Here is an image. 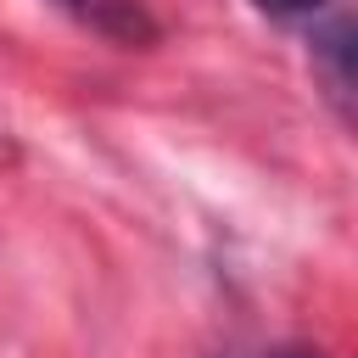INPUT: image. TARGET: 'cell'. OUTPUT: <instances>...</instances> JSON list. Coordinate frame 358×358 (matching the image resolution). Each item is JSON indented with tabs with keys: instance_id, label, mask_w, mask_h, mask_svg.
<instances>
[{
	"instance_id": "3",
	"label": "cell",
	"mask_w": 358,
	"mask_h": 358,
	"mask_svg": "<svg viewBox=\"0 0 358 358\" xmlns=\"http://www.w3.org/2000/svg\"><path fill=\"white\" fill-rule=\"evenodd\" d=\"M263 17H274V22H313V17H324L336 0H252Z\"/></svg>"
},
{
	"instance_id": "1",
	"label": "cell",
	"mask_w": 358,
	"mask_h": 358,
	"mask_svg": "<svg viewBox=\"0 0 358 358\" xmlns=\"http://www.w3.org/2000/svg\"><path fill=\"white\" fill-rule=\"evenodd\" d=\"M308 67L319 78V90L330 95V106L347 117L352 112V22L347 11H324L308 22Z\"/></svg>"
},
{
	"instance_id": "2",
	"label": "cell",
	"mask_w": 358,
	"mask_h": 358,
	"mask_svg": "<svg viewBox=\"0 0 358 358\" xmlns=\"http://www.w3.org/2000/svg\"><path fill=\"white\" fill-rule=\"evenodd\" d=\"M50 6H62L73 22H84V28H95V34L117 39V45H145L157 34L151 17L134 0H50Z\"/></svg>"
}]
</instances>
